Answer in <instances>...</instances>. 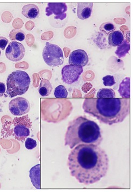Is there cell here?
Returning a JSON list of instances; mask_svg holds the SVG:
<instances>
[{"label":"cell","instance_id":"9","mask_svg":"<svg viewBox=\"0 0 133 192\" xmlns=\"http://www.w3.org/2000/svg\"><path fill=\"white\" fill-rule=\"evenodd\" d=\"M25 54L24 46L16 41H11L6 50V56L9 60L18 62L21 60Z\"/></svg>","mask_w":133,"mask_h":192},{"label":"cell","instance_id":"24","mask_svg":"<svg viewBox=\"0 0 133 192\" xmlns=\"http://www.w3.org/2000/svg\"><path fill=\"white\" fill-rule=\"evenodd\" d=\"M37 146L36 140H34L32 138H28L25 141V147L28 150H32L35 148Z\"/></svg>","mask_w":133,"mask_h":192},{"label":"cell","instance_id":"5","mask_svg":"<svg viewBox=\"0 0 133 192\" xmlns=\"http://www.w3.org/2000/svg\"><path fill=\"white\" fill-rule=\"evenodd\" d=\"M45 63L50 67H57L64 63V53L61 48L55 44L47 42L42 52Z\"/></svg>","mask_w":133,"mask_h":192},{"label":"cell","instance_id":"7","mask_svg":"<svg viewBox=\"0 0 133 192\" xmlns=\"http://www.w3.org/2000/svg\"><path fill=\"white\" fill-rule=\"evenodd\" d=\"M83 72V67L78 65H66L61 70L62 80L66 84H73L78 80Z\"/></svg>","mask_w":133,"mask_h":192},{"label":"cell","instance_id":"3","mask_svg":"<svg viewBox=\"0 0 133 192\" xmlns=\"http://www.w3.org/2000/svg\"><path fill=\"white\" fill-rule=\"evenodd\" d=\"M102 140L98 124L85 117L79 116L69 123L65 136V145L71 149L80 144L99 146Z\"/></svg>","mask_w":133,"mask_h":192},{"label":"cell","instance_id":"11","mask_svg":"<svg viewBox=\"0 0 133 192\" xmlns=\"http://www.w3.org/2000/svg\"><path fill=\"white\" fill-rule=\"evenodd\" d=\"M89 61V57L87 52L83 50L78 49L71 52L69 56V63L70 64H74L85 66Z\"/></svg>","mask_w":133,"mask_h":192},{"label":"cell","instance_id":"18","mask_svg":"<svg viewBox=\"0 0 133 192\" xmlns=\"http://www.w3.org/2000/svg\"><path fill=\"white\" fill-rule=\"evenodd\" d=\"M116 93L112 89L102 88L100 89L97 94V98H115Z\"/></svg>","mask_w":133,"mask_h":192},{"label":"cell","instance_id":"15","mask_svg":"<svg viewBox=\"0 0 133 192\" xmlns=\"http://www.w3.org/2000/svg\"><path fill=\"white\" fill-rule=\"evenodd\" d=\"M124 36L119 30H114L109 34V44L111 46H118L124 42Z\"/></svg>","mask_w":133,"mask_h":192},{"label":"cell","instance_id":"8","mask_svg":"<svg viewBox=\"0 0 133 192\" xmlns=\"http://www.w3.org/2000/svg\"><path fill=\"white\" fill-rule=\"evenodd\" d=\"M9 110L14 116H23L27 114L30 110V105L28 100L19 97L11 100L8 105Z\"/></svg>","mask_w":133,"mask_h":192},{"label":"cell","instance_id":"25","mask_svg":"<svg viewBox=\"0 0 133 192\" xmlns=\"http://www.w3.org/2000/svg\"><path fill=\"white\" fill-rule=\"evenodd\" d=\"M1 18L2 21L4 23H9L12 18V15L10 12L6 11L4 12L2 14Z\"/></svg>","mask_w":133,"mask_h":192},{"label":"cell","instance_id":"10","mask_svg":"<svg viewBox=\"0 0 133 192\" xmlns=\"http://www.w3.org/2000/svg\"><path fill=\"white\" fill-rule=\"evenodd\" d=\"M67 10L66 3H48L46 8V14L47 17L54 14L55 19L63 20L67 17Z\"/></svg>","mask_w":133,"mask_h":192},{"label":"cell","instance_id":"4","mask_svg":"<svg viewBox=\"0 0 133 192\" xmlns=\"http://www.w3.org/2000/svg\"><path fill=\"white\" fill-rule=\"evenodd\" d=\"M31 84V78L28 74L21 70L11 73L7 79L6 93L11 98L24 94Z\"/></svg>","mask_w":133,"mask_h":192},{"label":"cell","instance_id":"27","mask_svg":"<svg viewBox=\"0 0 133 192\" xmlns=\"http://www.w3.org/2000/svg\"><path fill=\"white\" fill-rule=\"evenodd\" d=\"M6 92V86L4 83L0 82V97L4 95Z\"/></svg>","mask_w":133,"mask_h":192},{"label":"cell","instance_id":"1","mask_svg":"<svg viewBox=\"0 0 133 192\" xmlns=\"http://www.w3.org/2000/svg\"><path fill=\"white\" fill-rule=\"evenodd\" d=\"M109 160L104 149L94 144H80L69 154L68 166L71 175L80 183L87 186L106 176Z\"/></svg>","mask_w":133,"mask_h":192},{"label":"cell","instance_id":"19","mask_svg":"<svg viewBox=\"0 0 133 192\" xmlns=\"http://www.w3.org/2000/svg\"><path fill=\"white\" fill-rule=\"evenodd\" d=\"M9 38L11 40H18L21 41L25 38V32L21 29H13L9 33Z\"/></svg>","mask_w":133,"mask_h":192},{"label":"cell","instance_id":"17","mask_svg":"<svg viewBox=\"0 0 133 192\" xmlns=\"http://www.w3.org/2000/svg\"><path fill=\"white\" fill-rule=\"evenodd\" d=\"M118 92L122 98L130 99V78H125L121 82Z\"/></svg>","mask_w":133,"mask_h":192},{"label":"cell","instance_id":"12","mask_svg":"<svg viewBox=\"0 0 133 192\" xmlns=\"http://www.w3.org/2000/svg\"><path fill=\"white\" fill-rule=\"evenodd\" d=\"M93 2H78L77 14L79 19L85 20L91 16L93 12Z\"/></svg>","mask_w":133,"mask_h":192},{"label":"cell","instance_id":"21","mask_svg":"<svg viewBox=\"0 0 133 192\" xmlns=\"http://www.w3.org/2000/svg\"><path fill=\"white\" fill-rule=\"evenodd\" d=\"M129 48L130 45L129 43H127V41L124 40V42L121 45L118 46V48L116 51V54L120 58L124 57L129 51L130 49Z\"/></svg>","mask_w":133,"mask_h":192},{"label":"cell","instance_id":"6","mask_svg":"<svg viewBox=\"0 0 133 192\" xmlns=\"http://www.w3.org/2000/svg\"><path fill=\"white\" fill-rule=\"evenodd\" d=\"M13 124L14 126L13 135L15 139L21 142L24 141L29 136L32 127V122L28 115L14 118Z\"/></svg>","mask_w":133,"mask_h":192},{"label":"cell","instance_id":"14","mask_svg":"<svg viewBox=\"0 0 133 192\" xmlns=\"http://www.w3.org/2000/svg\"><path fill=\"white\" fill-rule=\"evenodd\" d=\"M30 178L34 187L41 189V165L37 164L30 170Z\"/></svg>","mask_w":133,"mask_h":192},{"label":"cell","instance_id":"20","mask_svg":"<svg viewBox=\"0 0 133 192\" xmlns=\"http://www.w3.org/2000/svg\"><path fill=\"white\" fill-rule=\"evenodd\" d=\"M115 29H116V27L115 24L110 22H107L102 23L99 28L100 31L106 35H109L110 33L115 30Z\"/></svg>","mask_w":133,"mask_h":192},{"label":"cell","instance_id":"26","mask_svg":"<svg viewBox=\"0 0 133 192\" xmlns=\"http://www.w3.org/2000/svg\"><path fill=\"white\" fill-rule=\"evenodd\" d=\"M8 43V40L5 37L0 36V49L4 50Z\"/></svg>","mask_w":133,"mask_h":192},{"label":"cell","instance_id":"22","mask_svg":"<svg viewBox=\"0 0 133 192\" xmlns=\"http://www.w3.org/2000/svg\"><path fill=\"white\" fill-rule=\"evenodd\" d=\"M54 94L56 98H66L68 96V92L64 86L60 85L55 89Z\"/></svg>","mask_w":133,"mask_h":192},{"label":"cell","instance_id":"16","mask_svg":"<svg viewBox=\"0 0 133 192\" xmlns=\"http://www.w3.org/2000/svg\"><path fill=\"white\" fill-rule=\"evenodd\" d=\"M52 89V85L49 80L46 79H42L41 81L38 90L41 96L46 97L49 96L50 94Z\"/></svg>","mask_w":133,"mask_h":192},{"label":"cell","instance_id":"2","mask_svg":"<svg viewBox=\"0 0 133 192\" xmlns=\"http://www.w3.org/2000/svg\"><path fill=\"white\" fill-rule=\"evenodd\" d=\"M85 113L107 125L121 123L130 113V99L87 98L82 105Z\"/></svg>","mask_w":133,"mask_h":192},{"label":"cell","instance_id":"23","mask_svg":"<svg viewBox=\"0 0 133 192\" xmlns=\"http://www.w3.org/2000/svg\"><path fill=\"white\" fill-rule=\"evenodd\" d=\"M103 84L106 87H112L116 84L115 77L113 76L107 75L104 77L102 78Z\"/></svg>","mask_w":133,"mask_h":192},{"label":"cell","instance_id":"13","mask_svg":"<svg viewBox=\"0 0 133 192\" xmlns=\"http://www.w3.org/2000/svg\"><path fill=\"white\" fill-rule=\"evenodd\" d=\"M21 13L27 18L33 19L40 16V9L36 4H26L23 7Z\"/></svg>","mask_w":133,"mask_h":192},{"label":"cell","instance_id":"28","mask_svg":"<svg viewBox=\"0 0 133 192\" xmlns=\"http://www.w3.org/2000/svg\"><path fill=\"white\" fill-rule=\"evenodd\" d=\"M1 51H0V56H1Z\"/></svg>","mask_w":133,"mask_h":192}]
</instances>
